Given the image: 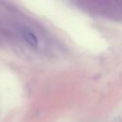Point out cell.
Returning <instances> with one entry per match:
<instances>
[{"label": "cell", "mask_w": 122, "mask_h": 122, "mask_svg": "<svg viewBox=\"0 0 122 122\" xmlns=\"http://www.w3.org/2000/svg\"><path fill=\"white\" fill-rule=\"evenodd\" d=\"M22 37L30 47H31V48L38 47V38H37L36 34L33 31H31L30 30H22Z\"/></svg>", "instance_id": "1"}]
</instances>
